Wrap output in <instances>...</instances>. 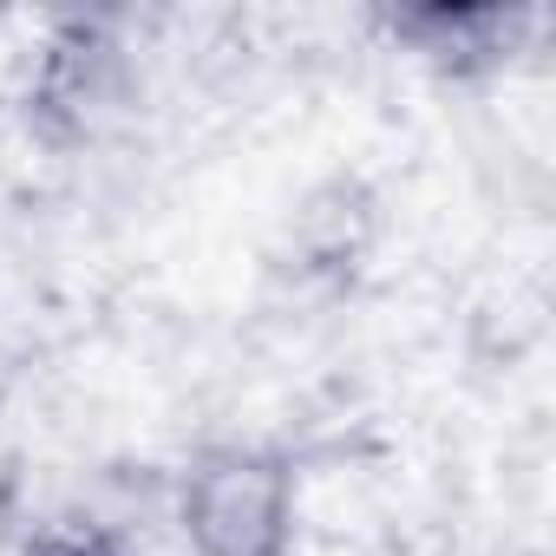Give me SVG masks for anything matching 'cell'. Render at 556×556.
I'll return each mask as SVG.
<instances>
[{
	"label": "cell",
	"instance_id": "1",
	"mask_svg": "<svg viewBox=\"0 0 556 556\" xmlns=\"http://www.w3.org/2000/svg\"><path fill=\"white\" fill-rule=\"evenodd\" d=\"M190 523L210 556H275L282 543V478L262 465H210L190 491Z\"/></svg>",
	"mask_w": 556,
	"mask_h": 556
}]
</instances>
